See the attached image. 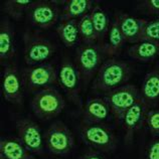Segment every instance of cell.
<instances>
[{
  "instance_id": "cell-21",
  "label": "cell",
  "mask_w": 159,
  "mask_h": 159,
  "mask_svg": "<svg viewBox=\"0 0 159 159\" xmlns=\"http://www.w3.org/2000/svg\"><path fill=\"white\" fill-rule=\"evenodd\" d=\"M58 37L66 48H73L77 45L81 39L79 30V21L77 19L61 20L57 27Z\"/></svg>"
},
{
  "instance_id": "cell-10",
  "label": "cell",
  "mask_w": 159,
  "mask_h": 159,
  "mask_svg": "<svg viewBox=\"0 0 159 159\" xmlns=\"http://www.w3.org/2000/svg\"><path fill=\"white\" fill-rule=\"evenodd\" d=\"M61 1L39 0L33 1L26 12V18L32 26L39 29H49L61 17V10L57 4Z\"/></svg>"
},
{
  "instance_id": "cell-5",
  "label": "cell",
  "mask_w": 159,
  "mask_h": 159,
  "mask_svg": "<svg viewBox=\"0 0 159 159\" xmlns=\"http://www.w3.org/2000/svg\"><path fill=\"white\" fill-rule=\"evenodd\" d=\"M30 105L37 118L48 121L56 118L64 111L66 101L56 88L49 87L36 92L33 95Z\"/></svg>"
},
{
  "instance_id": "cell-2",
  "label": "cell",
  "mask_w": 159,
  "mask_h": 159,
  "mask_svg": "<svg viewBox=\"0 0 159 159\" xmlns=\"http://www.w3.org/2000/svg\"><path fill=\"white\" fill-rule=\"evenodd\" d=\"M106 53L103 44H81L76 51L75 65L80 72L83 86H87L93 81L98 70L104 64Z\"/></svg>"
},
{
  "instance_id": "cell-14",
  "label": "cell",
  "mask_w": 159,
  "mask_h": 159,
  "mask_svg": "<svg viewBox=\"0 0 159 159\" xmlns=\"http://www.w3.org/2000/svg\"><path fill=\"white\" fill-rule=\"evenodd\" d=\"M126 43L135 44L143 40V32L148 19L136 18L125 12H116L115 17Z\"/></svg>"
},
{
  "instance_id": "cell-27",
  "label": "cell",
  "mask_w": 159,
  "mask_h": 159,
  "mask_svg": "<svg viewBox=\"0 0 159 159\" xmlns=\"http://www.w3.org/2000/svg\"><path fill=\"white\" fill-rule=\"evenodd\" d=\"M143 40H153L159 43V17L148 20L144 28Z\"/></svg>"
},
{
  "instance_id": "cell-28",
  "label": "cell",
  "mask_w": 159,
  "mask_h": 159,
  "mask_svg": "<svg viewBox=\"0 0 159 159\" xmlns=\"http://www.w3.org/2000/svg\"><path fill=\"white\" fill-rule=\"evenodd\" d=\"M137 8L144 14L156 15L159 17V0H145L140 2Z\"/></svg>"
},
{
  "instance_id": "cell-29",
  "label": "cell",
  "mask_w": 159,
  "mask_h": 159,
  "mask_svg": "<svg viewBox=\"0 0 159 159\" xmlns=\"http://www.w3.org/2000/svg\"><path fill=\"white\" fill-rule=\"evenodd\" d=\"M146 159H159V137H153L146 148Z\"/></svg>"
},
{
  "instance_id": "cell-18",
  "label": "cell",
  "mask_w": 159,
  "mask_h": 159,
  "mask_svg": "<svg viewBox=\"0 0 159 159\" xmlns=\"http://www.w3.org/2000/svg\"><path fill=\"white\" fill-rule=\"evenodd\" d=\"M0 154L7 159H36L19 138L7 137L0 141Z\"/></svg>"
},
{
  "instance_id": "cell-20",
  "label": "cell",
  "mask_w": 159,
  "mask_h": 159,
  "mask_svg": "<svg viewBox=\"0 0 159 159\" xmlns=\"http://www.w3.org/2000/svg\"><path fill=\"white\" fill-rule=\"evenodd\" d=\"M107 36H108V43L103 44L104 51H105L107 57H114L120 54L124 44L126 43V40H125L122 32H121L119 24L115 18L110 23V28H109V32Z\"/></svg>"
},
{
  "instance_id": "cell-1",
  "label": "cell",
  "mask_w": 159,
  "mask_h": 159,
  "mask_svg": "<svg viewBox=\"0 0 159 159\" xmlns=\"http://www.w3.org/2000/svg\"><path fill=\"white\" fill-rule=\"evenodd\" d=\"M132 76V70L126 61L110 57L104 61L92 83V89L104 95L126 85Z\"/></svg>"
},
{
  "instance_id": "cell-3",
  "label": "cell",
  "mask_w": 159,
  "mask_h": 159,
  "mask_svg": "<svg viewBox=\"0 0 159 159\" xmlns=\"http://www.w3.org/2000/svg\"><path fill=\"white\" fill-rule=\"evenodd\" d=\"M56 52V45L39 30L26 29L23 34V58L29 66L45 64Z\"/></svg>"
},
{
  "instance_id": "cell-9",
  "label": "cell",
  "mask_w": 159,
  "mask_h": 159,
  "mask_svg": "<svg viewBox=\"0 0 159 159\" xmlns=\"http://www.w3.org/2000/svg\"><path fill=\"white\" fill-rule=\"evenodd\" d=\"M82 78L76 65L70 57H65L61 60L58 70V85L61 87L69 100L79 108H83L81 98Z\"/></svg>"
},
{
  "instance_id": "cell-4",
  "label": "cell",
  "mask_w": 159,
  "mask_h": 159,
  "mask_svg": "<svg viewBox=\"0 0 159 159\" xmlns=\"http://www.w3.org/2000/svg\"><path fill=\"white\" fill-rule=\"evenodd\" d=\"M80 135L84 143L99 152H113L118 144L114 131L105 123H88L82 121Z\"/></svg>"
},
{
  "instance_id": "cell-22",
  "label": "cell",
  "mask_w": 159,
  "mask_h": 159,
  "mask_svg": "<svg viewBox=\"0 0 159 159\" xmlns=\"http://www.w3.org/2000/svg\"><path fill=\"white\" fill-rule=\"evenodd\" d=\"M142 98L150 105L159 100V69H155L145 75L141 85Z\"/></svg>"
},
{
  "instance_id": "cell-19",
  "label": "cell",
  "mask_w": 159,
  "mask_h": 159,
  "mask_svg": "<svg viewBox=\"0 0 159 159\" xmlns=\"http://www.w3.org/2000/svg\"><path fill=\"white\" fill-rule=\"evenodd\" d=\"M94 1L92 0H68L62 1L61 20H72L82 18L83 16L89 14L94 8Z\"/></svg>"
},
{
  "instance_id": "cell-23",
  "label": "cell",
  "mask_w": 159,
  "mask_h": 159,
  "mask_svg": "<svg viewBox=\"0 0 159 159\" xmlns=\"http://www.w3.org/2000/svg\"><path fill=\"white\" fill-rule=\"evenodd\" d=\"M92 22L95 28L96 34L98 37V43L104 44V39L108 35L109 28H110V20L106 13V11L100 5H95L90 12Z\"/></svg>"
},
{
  "instance_id": "cell-11",
  "label": "cell",
  "mask_w": 159,
  "mask_h": 159,
  "mask_svg": "<svg viewBox=\"0 0 159 159\" xmlns=\"http://www.w3.org/2000/svg\"><path fill=\"white\" fill-rule=\"evenodd\" d=\"M2 95L6 102L20 106L23 104V84L17 66L7 62L2 70Z\"/></svg>"
},
{
  "instance_id": "cell-13",
  "label": "cell",
  "mask_w": 159,
  "mask_h": 159,
  "mask_svg": "<svg viewBox=\"0 0 159 159\" xmlns=\"http://www.w3.org/2000/svg\"><path fill=\"white\" fill-rule=\"evenodd\" d=\"M151 105L143 98L139 99L134 105L126 111L122 119L125 131V143L131 144L136 133L145 123L146 115L150 111Z\"/></svg>"
},
{
  "instance_id": "cell-6",
  "label": "cell",
  "mask_w": 159,
  "mask_h": 159,
  "mask_svg": "<svg viewBox=\"0 0 159 159\" xmlns=\"http://www.w3.org/2000/svg\"><path fill=\"white\" fill-rule=\"evenodd\" d=\"M23 88L27 92H39L58 85V74L52 64L28 66L20 70Z\"/></svg>"
},
{
  "instance_id": "cell-7",
  "label": "cell",
  "mask_w": 159,
  "mask_h": 159,
  "mask_svg": "<svg viewBox=\"0 0 159 159\" xmlns=\"http://www.w3.org/2000/svg\"><path fill=\"white\" fill-rule=\"evenodd\" d=\"M111 113L115 117L117 122H122V119L126 113L138 100L142 98L141 91L136 86L126 84L122 87L113 90L104 95Z\"/></svg>"
},
{
  "instance_id": "cell-30",
  "label": "cell",
  "mask_w": 159,
  "mask_h": 159,
  "mask_svg": "<svg viewBox=\"0 0 159 159\" xmlns=\"http://www.w3.org/2000/svg\"><path fill=\"white\" fill-rule=\"evenodd\" d=\"M80 159H107V158L103 155L102 152L92 150V151H88L86 153H84L83 155L80 157Z\"/></svg>"
},
{
  "instance_id": "cell-31",
  "label": "cell",
  "mask_w": 159,
  "mask_h": 159,
  "mask_svg": "<svg viewBox=\"0 0 159 159\" xmlns=\"http://www.w3.org/2000/svg\"><path fill=\"white\" fill-rule=\"evenodd\" d=\"M0 159H7V158H5L3 155H1V154H0Z\"/></svg>"
},
{
  "instance_id": "cell-17",
  "label": "cell",
  "mask_w": 159,
  "mask_h": 159,
  "mask_svg": "<svg viewBox=\"0 0 159 159\" xmlns=\"http://www.w3.org/2000/svg\"><path fill=\"white\" fill-rule=\"evenodd\" d=\"M127 53L131 58L139 62H151L159 57V43L142 40L129 47Z\"/></svg>"
},
{
  "instance_id": "cell-25",
  "label": "cell",
  "mask_w": 159,
  "mask_h": 159,
  "mask_svg": "<svg viewBox=\"0 0 159 159\" xmlns=\"http://www.w3.org/2000/svg\"><path fill=\"white\" fill-rule=\"evenodd\" d=\"M79 30H80V36H81V40L83 44L98 43V37L97 34H96L90 13L83 16L82 18H80Z\"/></svg>"
},
{
  "instance_id": "cell-15",
  "label": "cell",
  "mask_w": 159,
  "mask_h": 159,
  "mask_svg": "<svg viewBox=\"0 0 159 159\" xmlns=\"http://www.w3.org/2000/svg\"><path fill=\"white\" fill-rule=\"evenodd\" d=\"M15 56V28L9 17H3L0 22V60L10 61Z\"/></svg>"
},
{
  "instance_id": "cell-32",
  "label": "cell",
  "mask_w": 159,
  "mask_h": 159,
  "mask_svg": "<svg viewBox=\"0 0 159 159\" xmlns=\"http://www.w3.org/2000/svg\"><path fill=\"white\" fill-rule=\"evenodd\" d=\"M140 159H142V158H140Z\"/></svg>"
},
{
  "instance_id": "cell-12",
  "label": "cell",
  "mask_w": 159,
  "mask_h": 159,
  "mask_svg": "<svg viewBox=\"0 0 159 159\" xmlns=\"http://www.w3.org/2000/svg\"><path fill=\"white\" fill-rule=\"evenodd\" d=\"M15 126L18 138L29 151L36 155L43 154L44 138L34 121L27 117H19L15 120Z\"/></svg>"
},
{
  "instance_id": "cell-16",
  "label": "cell",
  "mask_w": 159,
  "mask_h": 159,
  "mask_svg": "<svg viewBox=\"0 0 159 159\" xmlns=\"http://www.w3.org/2000/svg\"><path fill=\"white\" fill-rule=\"evenodd\" d=\"M110 112V107L104 98H91L83 108V121L88 123H104Z\"/></svg>"
},
{
  "instance_id": "cell-24",
  "label": "cell",
  "mask_w": 159,
  "mask_h": 159,
  "mask_svg": "<svg viewBox=\"0 0 159 159\" xmlns=\"http://www.w3.org/2000/svg\"><path fill=\"white\" fill-rule=\"evenodd\" d=\"M32 3L31 0H5L2 2L1 11L10 19L19 21L23 15L26 14Z\"/></svg>"
},
{
  "instance_id": "cell-26",
  "label": "cell",
  "mask_w": 159,
  "mask_h": 159,
  "mask_svg": "<svg viewBox=\"0 0 159 159\" xmlns=\"http://www.w3.org/2000/svg\"><path fill=\"white\" fill-rule=\"evenodd\" d=\"M145 124L153 137H159V109L150 110L147 113Z\"/></svg>"
},
{
  "instance_id": "cell-8",
  "label": "cell",
  "mask_w": 159,
  "mask_h": 159,
  "mask_svg": "<svg viewBox=\"0 0 159 159\" xmlns=\"http://www.w3.org/2000/svg\"><path fill=\"white\" fill-rule=\"evenodd\" d=\"M44 144L48 152L64 156L72 152L75 146V137L65 123L56 121L44 133Z\"/></svg>"
}]
</instances>
